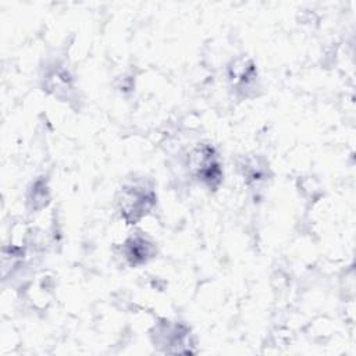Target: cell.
Segmentation results:
<instances>
[{
    "mask_svg": "<svg viewBox=\"0 0 356 356\" xmlns=\"http://www.w3.org/2000/svg\"><path fill=\"white\" fill-rule=\"evenodd\" d=\"M191 167L199 181L210 188H216L221 182V164L213 147L203 145L193 150Z\"/></svg>",
    "mask_w": 356,
    "mask_h": 356,
    "instance_id": "obj_2",
    "label": "cell"
},
{
    "mask_svg": "<svg viewBox=\"0 0 356 356\" xmlns=\"http://www.w3.org/2000/svg\"><path fill=\"white\" fill-rule=\"evenodd\" d=\"M156 193L143 182H135L125 185L121 191L118 207L121 217L128 224H135L154 206Z\"/></svg>",
    "mask_w": 356,
    "mask_h": 356,
    "instance_id": "obj_1",
    "label": "cell"
},
{
    "mask_svg": "<svg viewBox=\"0 0 356 356\" xmlns=\"http://www.w3.org/2000/svg\"><path fill=\"white\" fill-rule=\"evenodd\" d=\"M124 253L132 266L146 263L153 254V245L143 236H132L125 242Z\"/></svg>",
    "mask_w": 356,
    "mask_h": 356,
    "instance_id": "obj_3",
    "label": "cell"
}]
</instances>
